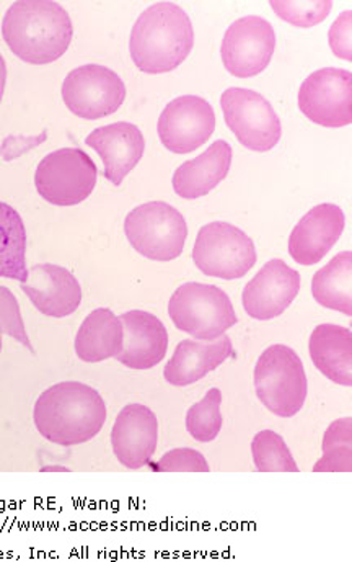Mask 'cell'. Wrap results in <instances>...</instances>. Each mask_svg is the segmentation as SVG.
Masks as SVG:
<instances>
[{"label":"cell","mask_w":352,"mask_h":562,"mask_svg":"<svg viewBox=\"0 0 352 562\" xmlns=\"http://www.w3.org/2000/svg\"><path fill=\"white\" fill-rule=\"evenodd\" d=\"M36 430L60 447L87 443L102 431L106 404L102 394L79 381H64L39 394L33 411Z\"/></svg>","instance_id":"cell-1"},{"label":"cell","mask_w":352,"mask_h":562,"mask_svg":"<svg viewBox=\"0 0 352 562\" xmlns=\"http://www.w3.org/2000/svg\"><path fill=\"white\" fill-rule=\"evenodd\" d=\"M72 35L69 13L52 0H19L3 16L2 36L7 46L30 65L58 61L69 49Z\"/></svg>","instance_id":"cell-2"},{"label":"cell","mask_w":352,"mask_h":562,"mask_svg":"<svg viewBox=\"0 0 352 562\" xmlns=\"http://www.w3.org/2000/svg\"><path fill=\"white\" fill-rule=\"evenodd\" d=\"M193 46V23L173 2H157L144 10L130 32V58L146 74L177 69L190 56Z\"/></svg>","instance_id":"cell-3"},{"label":"cell","mask_w":352,"mask_h":562,"mask_svg":"<svg viewBox=\"0 0 352 562\" xmlns=\"http://www.w3.org/2000/svg\"><path fill=\"white\" fill-rule=\"evenodd\" d=\"M169 316L178 330L214 342L238 323L232 300L216 284L183 283L169 301Z\"/></svg>","instance_id":"cell-4"},{"label":"cell","mask_w":352,"mask_h":562,"mask_svg":"<svg viewBox=\"0 0 352 562\" xmlns=\"http://www.w3.org/2000/svg\"><path fill=\"white\" fill-rule=\"evenodd\" d=\"M254 390L258 400L274 416H297L308 394L304 361L297 351L281 344L268 347L254 367Z\"/></svg>","instance_id":"cell-5"},{"label":"cell","mask_w":352,"mask_h":562,"mask_svg":"<svg viewBox=\"0 0 352 562\" xmlns=\"http://www.w3.org/2000/svg\"><path fill=\"white\" fill-rule=\"evenodd\" d=\"M124 233L140 256L157 262H170L183 254L188 224L175 206L150 202L127 214Z\"/></svg>","instance_id":"cell-6"},{"label":"cell","mask_w":352,"mask_h":562,"mask_svg":"<svg viewBox=\"0 0 352 562\" xmlns=\"http://www.w3.org/2000/svg\"><path fill=\"white\" fill-rule=\"evenodd\" d=\"M257 247L240 227L214 221L201 227L193 247V262L214 279H243L257 263Z\"/></svg>","instance_id":"cell-7"},{"label":"cell","mask_w":352,"mask_h":562,"mask_svg":"<svg viewBox=\"0 0 352 562\" xmlns=\"http://www.w3.org/2000/svg\"><path fill=\"white\" fill-rule=\"evenodd\" d=\"M99 169L89 154L76 147L48 154L36 167L39 196L56 206H76L92 195Z\"/></svg>","instance_id":"cell-8"},{"label":"cell","mask_w":352,"mask_h":562,"mask_svg":"<svg viewBox=\"0 0 352 562\" xmlns=\"http://www.w3.org/2000/svg\"><path fill=\"white\" fill-rule=\"evenodd\" d=\"M227 126L241 146L254 153H268L283 135L280 116L261 93L241 87L227 89L220 97Z\"/></svg>","instance_id":"cell-9"},{"label":"cell","mask_w":352,"mask_h":562,"mask_svg":"<svg viewBox=\"0 0 352 562\" xmlns=\"http://www.w3.org/2000/svg\"><path fill=\"white\" fill-rule=\"evenodd\" d=\"M63 99L67 109L80 119H105L123 105L126 86L115 70L105 66H80L64 79Z\"/></svg>","instance_id":"cell-10"},{"label":"cell","mask_w":352,"mask_h":562,"mask_svg":"<svg viewBox=\"0 0 352 562\" xmlns=\"http://www.w3.org/2000/svg\"><path fill=\"white\" fill-rule=\"evenodd\" d=\"M298 109L315 125L343 128L352 123V74L348 69L315 70L298 90Z\"/></svg>","instance_id":"cell-11"},{"label":"cell","mask_w":352,"mask_h":562,"mask_svg":"<svg viewBox=\"0 0 352 562\" xmlns=\"http://www.w3.org/2000/svg\"><path fill=\"white\" fill-rule=\"evenodd\" d=\"M276 49V33L263 16L248 15L235 20L224 35L220 56L235 77L258 76L268 68Z\"/></svg>","instance_id":"cell-12"},{"label":"cell","mask_w":352,"mask_h":562,"mask_svg":"<svg viewBox=\"0 0 352 562\" xmlns=\"http://www.w3.org/2000/svg\"><path fill=\"white\" fill-rule=\"evenodd\" d=\"M157 130L167 149L175 154L193 153L213 136L216 113L201 97H178L163 109Z\"/></svg>","instance_id":"cell-13"},{"label":"cell","mask_w":352,"mask_h":562,"mask_svg":"<svg viewBox=\"0 0 352 562\" xmlns=\"http://www.w3.org/2000/svg\"><path fill=\"white\" fill-rule=\"evenodd\" d=\"M300 273L284 260L273 259L248 281L241 294L245 313L257 321L281 316L300 291Z\"/></svg>","instance_id":"cell-14"},{"label":"cell","mask_w":352,"mask_h":562,"mask_svg":"<svg viewBox=\"0 0 352 562\" xmlns=\"http://www.w3.org/2000/svg\"><path fill=\"white\" fill-rule=\"evenodd\" d=\"M159 445V420L144 404H129L117 414L112 428L113 453L127 470L150 464Z\"/></svg>","instance_id":"cell-15"},{"label":"cell","mask_w":352,"mask_h":562,"mask_svg":"<svg viewBox=\"0 0 352 562\" xmlns=\"http://www.w3.org/2000/svg\"><path fill=\"white\" fill-rule=\"evenodd\" d=\"M347 226L344 211L333 203L314 206L291 233L289 254L295 262L310 267L321 262L340 240Z\"/></svg>","instance_id":"cell-16"},{"label":"cell","mask_w":352,"mask_h":562,"mask_svg":"<svg viewBox=\"0 0 352 562\" xmlns=\"http://www.w3.org/2000/svg\"><path fill=\"white\" fill-rule=\"evenodd\" d=\"M20 288L39 313L56 319L76 313L82 303L79 280L69 270L55 263L33 266L29 270V280L20 283Z\"/></svg>","instance_id":"cell-17"},{"label":"cell","mask_w":352,"mask_h":562,"mask_svg":"<svg viewBox=\"0 0 352 562\" xmlns=\"http://www.w3.org/2000/svg\"><path fill=\"white\" fill-rule=\"evenodd\" d=\"M124 340L116 360L130 370H150L166 358L169 333L162 321L147 311L134 310L121 314Z\"/></svg>","instance_id":"cell-18"},{"label":"cell","mask_w":352,"mask_h":562,"mask_svg":"<svg viewBox=\"0 0 352 562\" xmlns=\"http://www.w3.org/2000/svg\"><path fill=\"white\" fill-rule=\"evenodd\" d=\"M102 157L106 180L120 187L124 177L143 159L146 140L133 123L117 122L93 130L86 139Z\"/></svg>","instance_id":"cell-19"},{"label":"cell","mask_w":352,"mask_h":562,"mask_svg":"<svg viewBox=\"0 0 352 562\" xmlns=\"http://www.w3.org/2000/svg\"><path fill=\"white\" fill-rule=\"evenodd\" d=\"M232 355V340L226 334L214 342L181 340L173 357L167 361L163 376L172 386H190L217 370Z\"/></svg>","instance_id":"cell-20"},{"label":"cell","mask_w":352,"mask_h":562,"mask_svg":"<svg viewBox=\"0 0 352 562\" xmlns=\"http://www.w3.org/2000/svg\"><path fill=\"white\" fill-rule=\"evenodd\" d=\"M232 166V147L227 140L217 139L196 159L186 160L173 173V190L184 200H196L213 192L229 173Z\"/></svg>","instance_id":"cell-21"},{"label":"cell","mask_w":352,"mask_h":562,"mask_svg":"<svg viewBox=\"0 0 352 562\" xmlns=\"http://www.w3.org/2000/svg\"><path fill=\"white\" fill-rule=\"evenodd\" d=\"M315 368L340 386H352V334L348 327L320 324L308 340Z\"/></svg>","instance_id":"cell-22"},{"label":"cell","mask_w":352,"mask_h":562,"mask_svg":"<svg viewBox=\"0 0 352 562\" xmlns=\"http://www.w3.org/2000/svg\"><path fill=\"white\" fill-rule=\"evenodd\" d=\"M124 330L120 317L110 307L92 311L76 336V355L86 363L116 358L123 350Z\"/></svg>","instance_id":"cell-23"},{"label":"cell","mask_w":352,"mask_h":562,"mask_svg":"<svg viewBox=\"0 0 352 562\" xmlns=\"http://www.w3.org/2000/svg\"><path fill=\"white\" fill-rule=\"evenodd\" d=\"M311 294L320 306L352 316V252L334 256L311 280Z\"/></svg>","instance_id":"cell-24"},{"label":"cell","mask_w":352,"mask_h":562,"mask_svg":"<svg viewBox=\"0 0 352 562\" xmlns=\"http://www.w3.org/2000/svg\"><path fill=\"white\" fill-rule=\"evenodd\" d=\"M0 279L20 283L29 280L25 224L19 211L3 202H0Z\"/></svg>","instance_id":"cell-25"},{"label":"cell","mask_w":352,"mask_h":562,"mask_svg":"<svg viewBox=\"0 0 352 562\" xmlns=\"http://www.w3.org/2000/svg\"><path fill=\"white\" fill-rule=\"evenodd\" d=\"M323 457L314 467V473H352V419L334 420L325 431L321 443Z\"/></svg>","instance_id":"cell-26"},{"label":"cell","mask_w":352,"mask_h":562,"mask_svg":"<svg viewBox=\"0 0 352 562\" xmlns=\"http://www.w3.org/2000/svg\"><path fill=\"white\" fill-rule=\"evenodd\" d=\"M251 454L258 473H298L289 447L276 431H258L251 441Z\"/></svg>","instance_id":"cell-27"},{"label":"cell","mask_w":352,"mask_h":562,"mask_svg":"<svg viewBox=\"0 0 352 562\" xmlns=\"http://www.w3.org/2000/svg\"><path fill=\"white\" fill-rule=\"evenodd\" d=\"M223 393L217 387L207 391L200 403L193 404L186 414V430L200 443H211L223 430Z\"/></svg>","instance_id":"cell-28"},{"label":"cell","mask_w":352,"mask_h":562,"mask_svg":"<svg viewBox=\"0 0 352 562\" xmlns=\"http://www.w3.org/2000/svg\"><path fill=\"white\" fill-rule=\"evenodd\" d=\"M271 9L277 16L298 29H311L327 20L333 9L331 0H271Z\"/></svg>","instance_id":"cell-29"},{"label":"cell","mask_w":352,"mask_h":562,"mask_svg":"<svg viewBox=\"0 0 352 562\" xmlns=\"http://www.w3.org/2000/svg\"><path fill=\"white\" fill-rule=\"evenodd\" d=\"M0 334L13 337L16 342L22 344L30 351H35L30 342L29 334H26L25 324H23L19 300L7 286H0Z\"/></svg>","instance_id":"cell-30"},{"label":"cell","mask_w":352,"mask_h":562,"mask_svg":"<svg viewBox=\"0 0 352 562\" xmlns=\"http://www.w3.org/2000/svg\"><path fill=\"white\" fill-rule=\"evenodd\" d=\"M157 473H209V464L203 453L193 448H175L157 461Z\"/></svg>","instance_id":"cell-31"},{"label":"cell","mask_w":352,"mask_h":562,"mask_svg":"<svg viewBox=\"0 0 352 562\" xmlns=\"http://www.w3.org/2000/svg\"><path fill=\"white\" fill-rule=\"evenodd\" d=\"M331 52L344 61H352V10H344L328 33Z\"/></svg>","instance_id":"cell-32"},{"label":"cell","mask_w":352,"mask_h":562,"mask_svg":"<svg viewBox=\"0 0 352 562\" xmlns=\"http://www.w3.org/2000/svg\"><path fill=\"white\" fill-rule=\"evenodd\" d=\"M46 138H48V132H46V130L42 133V136H35V138H25V136H9V138L3 140L2 146H0V154H2L3 159L9 162V160L16 159V157L22 156V154L32 150L33 147L45 143Z\"/></svg>","instance_id":"cell-33"},{"label":"cell","mask_w":352,"mask_h":562,"mask_svg":"<svg viewBox=\"0 0 352 562\" xmlns=\"http://www.w3.org/2000/svg\"><path fill=\"white\" fill-rule=\"evenodd\" d=\"M7 82V65L5 59L0 55V102H2L3 90H5Z\"/></svg>","instance_id":"cell-34"},{"label":"cell","mask_w":352,"mask_h":562,"mask_svg":"<svg viewBox=\"0 0 352 562\" xmlns=\"http://www.w3.org/2000/svg\"><path fill=\"white\" fill-rule=\"evenodd\" d=\"M42 473H70V470L66 467H43Z\"/></svg>","instance_id":"cell-35"},{"label":"cell","mask_w":352,"mask_h":562,"mask_svg":"<svg viewBox=\"0 0 352 562\" xmlns=\"http://www.w3.org/2000/svg\"><path fill=\"white\" fill-rule=\"evenodd\" d=\"M0 351H2V334H0Z\"/></svg>","instance_id":"cell-36"}]
</instances>
